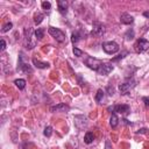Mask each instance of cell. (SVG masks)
Listing matches in <instances>:
<instances>
[{
	"label": "cell",
	"instance_id": "6da1fadb",
	"mask_svg": "<svg viewBox=\"0 0 149 149\" xmlns=\"http://www.w3.org/2000/svg\"><path fill=\"white\" fill-rule=\"evenodd\" d=\"M33 29L30 27L26 28L25 29V37H26V48L27 49H34L35 46H36V42L37 40L36 39H33Z\"/></svg>",
	"mask_w": 149,
	"mask_h": 149
},
{
	"label": "cell",
	"instance_id": "cb8c5ba5",
	"mask_svg": "<svg viewBox=\"0 0 149 149\" xmlns=\"http://www.w3.org/2000/svg\"><path fill=\"white\" fill-rule=\"evenodd\" d=\"M103 98H104V91L100 89V90H98V91H97V95H96V100L99 103V101H101V100H103Z\"/></svg>",
	"mask_w": 149,
	"mask_h": 149
},
{
	"label": "cell",
	"instance_id": "277c9868",
	"mask_svg": "<svg viewBox=\"0 0 149 149\" xmlns=\"http://www.w3.org/2000/svg\"><path fill=\"white\" fill-rule=\"evenodd\" d=\"M48 32H49V34H50L57 42H61V43H62V42L65 41V34H64L61 29L55 28V27H49V28H48Z\"/></svg>",
	"mask_w": 149,
	"mask_h": 149
},
{
	"label": "cell",
	"instance_id": "4fadbf2b",
	"mask_svg": "<svg viewBox=\"0 0 149 149\" xmlns=\"http://www.w3.org/2000/svg\"><path fill=\"white\" fill-rule=\"evenodd\" d=\"M120 22L123 23V25H130V23L134 22V17L128 13H123L120 16Z\"/></svg>",
	"mask_w": 149,
	"mask_h": 149
},
{
	"label": "cell",
	"instance_id": "d4e9b609",
	"mask_svg": "<svg viewBox=\"0 0 149 149\" xmlns=\"http://www.w3.org/2000/svg\"><path fill=\"white\" fill-rule=\"evenodd\" d=\"M73 55L76 56V57H81V56H83V51L81 49H78L77 47H73Z\"/></svg>",
	"mask_w": 149,
	"mask_h": 149
},
{
	"label": "cell",
	"instance_id": "7a4b0ae2",
	"mask_svg": "<svg viewBox=\"0 0 149 149\" xmlns=\"http://www.w3.org/2000/svg\"><path fill=\"white\" fill-rule=\"evenodd\" d=\"M84 63H85V65L87 68H90L93 71H97V72L99 71V69L103 65V62L100 60H98V58H95V57H86L84 60Z\"/></svg>",
	"mask_w": 149,
	"mask_h": 149
},
{
	"label": "cell",
	"instance_id": "f546056e",
	"mask_svg": "<svg viewBox=\"0 0 149 149\" xmlns=\"http://www.w3.org/2000/svg\"><path fill=\"white\" fill-rule=\"evenodd\" d=\"M142 100L144 101L146 107H149V98H148V97H143V98H142Z\"/></svg>",
	"mask_w": 149,
	"mask_h": 149
},
{
	"label": "cell",
	"instance_id": "7c38bea8",
	"mask_svg": "<svg viewBox=\"0 0 149 149\" xmlns=\"http://www.w3.org/2000/svg\"><path fill=\"white\" fill-rule=\"evenodd\" d=\"M113 69L114 68H113V65H112V64H109V63H103V65L99 69L98 73L103 74V76H106V74H108L109 72H112V70H113Z\"/></svg>",
	"mask_w": 149,
	"mask_h": 149
},
{
	"label": "cell",
	"instance_id": "5b68a950",
	"mask_svg": "<svg viewBox=\"0 0 149 149\" xmlns=\"http://www.w3.org/2000/svg\"><path fill=\"white\" fill-rule=\"evenodd\" d=\"M17 69L25 72V73H32L33 72V69L32 66L29 65L28 62H25V57H23V52H20V56H19V65H17Z\"/></svg>",
	"mask_w": 149,
	"mask_h": 149
},
{
	"label": "cell",
	"instance_id": "d6986e66",
	"mask_svg": "<svg viewBox=\"0 0 149 149\" xmlns=\"http://www.w3.org/2000/svg\"><path fill=\"white\" fill-rule=\"evenodd\" d=\"M14 84H15V86L19 89V90H23L25 87H26V81L25 79H15L14 81Z\"/></svg>",
	"mask_w": 149,
	"mask_h": 149
},
{
	"label": "cell",
	"instance_id": "ffe728a7",
	"mask_svg": "<svg viewBox=\"0 0 149 149\" xmlns=\"http://www.w3.org/2000/svg\"><path fill=\"white\" fill-rule=\"evenodd\" d=\"M93 140H95V135H93V133L87 132V133L85 134V136H84V142H85L86 144H90V143H92Z\"/></svg>",
	"mask_w": 149,
	"mask_h": 149
},
{
	"label": "cell",
	"instance_id": "603a6c76",
	"mask_svg": "<svg viewBox=\"0 0 149 149\" xmlns=\"http://www.w3.org/2000/svg\"><path fill=\"white\" fill-rule=\"evenodd\" d=\"M43 134H44V136L50 138V136H51V134H52V127L47 126V127L44 128V132H43Z\"/></svg>",
	"mask_w": 149,
	"mask_h": 149
},
{
	"label": "cell",
	"instance_id": "4316f807",
	"mask_svg": "<svg viewBox=\"0 0 149 149\" xmlns=\"http://www.w3.org/2000/svg\"><path fill=\"white\" fill-rule=\"evenodd\" d=\"M42 8L46 9V11H50L51 9V4L49 1H42Z\"/></svg>",
	"mask_w": 149,
	"mask_h": 149
},
{
	"label": "cell",
	"instance_id": "3957f363",
	"mask_svg": "<svg viewBox=\"0 0 149 149\" xmlns=\"http://www.w3.org/2000/svg\"><path fill=\"white\" fill-rule=\"evenodd\" d=\"M103 49H104V51H105L106 54L113 55V54H115V52L119 51L120 47H119V44H118L117 42H114V41H108V42H104V43H103Z\"/></svg>",
	"mask_w": 149,
	"mask_h": 149
},
{
	"label": "cell",
	"instance_id": "7402d4cb",
	"mask_svg": "<svg viewBox=\"0 0 149 149\" xmlns=\"http://www.w3.org/2000/svg\"><path fill=\"white\" fill-rule=\"evenodd\" d=\"M79 40H81V36H79V34H78L77 32H73V33L71 34V42L74 44V43H77Z\"/></svg>",
	"mask_w": 149,
	"mask_h": 149
},
{
	"label": "cell",
	"instance_id": "e0dca14e",
	"mask_svg": "<svg viewBox=\"0 0 149 149\" xmlns=\"http://www.w3.org/2000/svg\"><path fill=\"white\" fill-rule=\"evenodd\" d=\"M34 35H35V39L37 41H40L43 39V36H44V29L43 28H37L35 32H34Z\"/></svg>",
	"mask_w": 149,
	"mask_h": 149
},
{
	"label": "cell",
	"instance_id": "ba28073f",
	"mask_svg": "<svg viewBox=\"0 0 149 149\" xmlns=\"http://www.w3.org/2000/svg\"><path fill=\"white\" fill-rule=\"evenodd\" d=\"M134 49L138 54H141V52H144L149 49V41L144 40V39H139L136 41V43L134 44Z\"/></svg>",
	"mask_w": 149,
	"mask_h": 149
},
{
	"label": "cell",
	"instance_id": "9c48e42d",
	"mask_svg": "<svg viewBox=\"0 0 149 149\" xmlns=\"http://www.w3.org/2000/svg\"><path fill=\"white\" fill-rule=\"evenodd\" d=\"M73 120H74V125H76V127L78 129L82 130V129L86 128V126H87V117L86 115H74Z\"/></svg>",
	"mask_w": 149,
	"mask_h": 149
},
{
	"label": "cell",
	"instance_id": "484cf974",
	"mask_svg": "<svg viewBox=\"0 0 149 149\" xmlns=\"http://www.w3.org/2000/svg\"><path fill=\"white\" fill-rule=\"evenodd\" d=\"M12 28H13V23H12V22H8V23H6V25L3 27L1 32H3V33H7V32L11 30Z\"/></svg>",
	"mask_w": 149,
	"mask_h": 149
},
{
	"label": "cell",
	"instance_id": "8fae6325",
	"mask_svg": "<svg viewBox=\"0 0 149 149\" xmlns=\"http://www.w3.org/2000/svg\"><path fill=\"white\" fill-rule=\"evenodd\" d=\"M69 111H70V107L63 103L50 107V112H52V113H55V112H69Z\"/></svg>",
	"mask_w": 149,
	"mask_h": 149
},
{
	"label": "cell",
	"instance_id": "44dd1931",
	"mask_svg": "<svg viewBox=\"0 0 149 149\" xmlns=\"http://www.w3.org/2000/svg\"><path fill=\"white\" fill-rule=\"evenodd\" d=\"M134 36H135V34H134V30H133V29H128L127 33L125 34V37H126V40H127V41L133 40V39H134Z\"/></svg>",
	"mask_w": 149,
	"mask_h": 149
},
{
	"label": "cell",
	"instance_id": "f1b7e54d",
	"mask_svg": "<svg viewBox=\"0 0 149 149\" xmlns=\"http://www.w3.org/2000/svg\"><path fill=\"white\" fill-rule=\"evenodd\" d=\"M6 49V41L5 39H1V51H4Z\"/></svg>",
	"mask_w": 149,
	"mask_h": 149
},
{
	"label": "cell",
	"instance_id": "1f68e13d",
	"mask_svg": "<svg viewBox=\"0 0 149 149\" xmlns=\"http://www.w3.org/2000/svg\"><path fill=\"white\" fill-rule=\"evenodd\" d=\"M143 16H144V17H147V19H149V11L143 12Z\"/></svg>",
	"mask_w": 149,
	"mask_h": 149
},
{
	"label": "cell",
	"instance_id": "83f0119b",
	"mask_svg": "<svg viewBox=\"0 0 149 149\" xmlns=\"http://www.w3.org/2000/svg\"><path fill=\"white\" fill-rule=\"evenodd\" d=\"M127 54H128V52H127V51H125V52H122V54H120V55L118 56V57H114V58H113V60H112V61H113V62H117V61H119V60H121V58H123V57H125V56H126Z\"/></svg>",
	"mask_w": 149,
	"mask_h": 149
},
{
	"label": "cell",
	"instance_id": "9a60e30c",
	"mask_svg": "<svg viewBox=\"0 0 149 149\" xmlns=\"http://www.w3.org/2000/svg\"><path fill=\"white\" fill-rule=\"evenodd\" d=\"M33 64L37 68V69H48L50 66V64L48 62H41L39 60H36L35 57L33 58Z\"/></svg>",
	"mask_w": 149,
	"mask_h": 149
},
{
	"label": "cell",
	"instance_id": "4dcf8cb0",
	"mask_svg": "<svg viewBox=\"0 0 149 149\" xmlns=\"http://www.w3.org/2000/svg\"><path fill=\"white\" fill-rule=\"evenodd\" d=\"M136 133H138V134H146V133H147V129H146V128H141V129L138 130Z\"/></svg>",
	"mask_w": 149,
	"mask_h": 149
},
{
	"label": "cell",
	"instance_id": "2e32d148",
	"mask_svg": "<svg viewBox=\"0 0 149 149\" xmlns=\"http://www.w3.org/2000/svg\"><path fill=\"white\" fill-rule=\"evenodd\" d=\"M43 19H44V14L41 13V12H36L34 14V22H35V25H40L43 21Z\"/></svg>",
	"mask_w": 149,
	"mask_h": 149
},
{
	"label": "cell",
	"instance_id": "ac0fdd59",
	"mask_svg": "<svg viewBox=\"0 0 149 149\" xmlns=\"http://www.w3.org/2000/svg\"><path fill=\"white\" fill-rule=\"evenodd\" d=\"M109 125H111L112 128H115V127L119 125V119H118V117H117L115 113L112 114V117H111V119H109Z\"/></svg>",
	"mask_w": 149,
	"mask_h": 149
},
{
	"label": "cell",
	"instance_id": "5bb4252c",
	"mask_svg": "<svg viewBox=\"0 0 149 149\" xmlns=\"http://www.w3.org/2000/svg\"><path fill=\"white\" fill-rule=\"evenodd\" d=\"M57 5H58V12L61 14H66L68 12V3L65 1V0H60V1H57Z\"/></svg>",
	"mask_w": 149,
	"mask_h": 149
},
{
	"label": "cell",
	"instance_id": "d6a6232c",
	"mask_svg": "<svg viewBox=\"0 0 149 149\" xmlns=\"http://www.w3.org/2000/svg\"><path fill=\"white\" fill-rule=\"evenodd\" d=\"M123 122H125L126 125H133L132 122H129V121H128V120H126V119H123Z\"/></svg>",
	"mask_w": 149,
	"mask_h": 149
},
{
	"label": "cell",
	"instance_id": "52a82bcc",
	"mask_svg": "<svg viewBox=\"0 0 149 149\" xmlns=\"http://www.w3.org/2000/svg\"><path fill=\"white\" fill-rule=\"evenodd\" d=\"M106 32V28H105V25H103L101 22L99 21H96L93 22V26H92V32L91 34L93 36H103Z\"/></svg>",
	"mask_w": 149,
	"mask_h": 149
},
{
	"label": "cell",
	"instance_id": "30bf717a",
	"mask_svg": "<svg viewBox=\"0 0 149 149\" xmlns=\"http://www.w3.org/2000/svg\"><path fill=\"white\" fill-rule=\"evenodd\" d=\"M129 106L128 105H115L113 107H108V111H112L113 113H120V114H123V113H129Z\"/></svg>",
	"mask_w": 149,
	"mask_h": 149
},
{
	"label": "cell",
	"instance_id": "8992f818",
	"mask_svg": "<svg viewBox=\"0 0 149 149\" xmlns=\"http://www.w3.org/2000/svg\"><path fill=\"white\" fill-rule=\"evenodd\" d=\"M136 85V82L134 81V79H129V81H127V82H125V83H121V84H119V91H120V93L121 95H127V93L132 90L134 86Z\"/></svg>",
	"mask_w": 149,
	"mask_h": 149
}]
</instances>
